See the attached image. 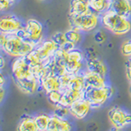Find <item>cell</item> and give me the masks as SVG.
Masks as SVG:
<instances>
[{"label":"cell","instance_id":"obj_1","mask_svg":"<svg viewBox=\"0 0 131 131\" xmlns=\"http://www.w3.org/2000/svg\"><path fill=\"white\" fill-rule=\"evenodd\" d=\"M11 67L12 79L21 92L26 94H34L41 88L40 82L34 75L25 57L15 58Z\"/></svg>","mask_w":131,"mask_h":131},{"label":"cell","instance_id":"obj_2","mask_svg":"<svg viewBox=\"0 0 131 131\" xmlns=\"http://www.w3.org/2000/svg\"><path fill=\"white\" fill-rule=\"evenodd\" d=\"M99 16L100 22L103 28L114 35L121 36L131 31L130 18L118 15L112 10H108Z\"/></svg>","mask_w":131,"mask_h":131},{"label":"cell","instance_id":"obj_3","mask_svg":"<svg viewBox=\"0 0 131 131\" xmlns=\"http://www.w3.org/2000/svg\"><path fill=\"white\" fill-rule=\"evenodd\" d=\"M36 46V43L30 40L20 39L16 34H11L7 35V39L1 48L7 55L17 58L26 57L34 50Z\"/></svg>","mask_w":131,"mask_h":131},{"label":"cell","instance_id":"obj_4","mask_svg":"<svg viewBox=\"0 0 131 131\" xmlns=\"http://www.w3.org/2000/svg\"><path fill=\"white\" fill-rule=\"evenodd\" d=\"M68 20L71 28L75 29L82 33L91 32L96 30L99 24H101L99 15L91 11L83 15H69Z\"/></svg>","mask_w":131,"mask_h":131},{"label":"cell","instance_id":"obj_5","mask_svg":"<svg viewBox=\"0 0 131 131\" xmlns=\"http://www.w3.org/2000/svg\"><path fill=\"white\" fill-rule=\"evenodd\" d=\"M113 89L110 84L102 88H85L84 97L92 106V108H98L104 105L112 96Z\"/></svg>","mask_w":131,"mask_h":131},{"label":"cell","instance_id":"obj_6","mask_svg":"<svg viewBox=\"0 0 131 131\" xmlns=\"http://www.w3.org/2000/svg\"><path fill=\"white\" fill-rule=\"evenodd\" d=\"M85 67L84 52L81 49L74 48L73 50L67 52L66 60V71L69 75H75L82 72Z\"/></svg>","mask_w":131,"mask_h":131},{"label":"cell","instance_id":"obj_7","mask_svg":"<svg viewBox=\"0 0 131 131\" xmlns=\"http://www.w3.org/2000/svg\"><path fill=\"white\" fill-rule=\"evenodd\" d=\"M26 26L19 17L12 14H6L2 16L0 19V30L1 33L7 35L15 34L19 30Z\"/></svg>","mask_w":131,"mask_h":131},{"label":"cell","instance_id":"obj_8","mask_svg":"<svg viewBox=\"0 0 131 131\" xmlns=\"http://www.w3.org/2000/svg\"><path fill=\"white\" fill-rule=\"evenodd\" d=\"M108 118L115 129H121L131 124V114L119 106H114L109 111Z\"/></svg>","mask_w":131,"mask_h":131},{"label":"cell","instance_id":"obj_9","mask_svg":"<svg viewBox=\"0 0 131 131\" xmlns=\"http://www.w3.org/2000/svg\"><path fill=\"white\" fill-rule=\"evenodd\" d=\"M25 30L26 32L27 39L38 45L43 41V27L39 20L35 19H29L26 22Z\"/></svg>","mask_w":131,"mask_h":131},{"label":"cell","instance_id":"obj_10","mask_svg":"<svg viewBox=\"0 0 131 131\" xmlns=\"http://www.w3.org/2000/svg\"><path fill=\"white\" fill-rule=\"evenodd\" d=\"M58 48L59 46L51 38L43 40L42 42L39 43L36 46L35 50L38 52V54L39 55L40 58L42 59L44 64L48 65Z\"/></svg>","mask_w":131,"mask_h":131},{"label":"cell","instance_id":"obj_11","mask_svg":"<svg viewBox=\"0 0 131 131\" xmlns=\"http://www.w3.org/2000/svg\"><path fill=\"white\" fill-rule=\"evenodd\" d=\"M69 109L70 114L73 117H75L77 120H82L87 116L90 110L92 109V106L84 97H82L74 102Z\"/></svg>","mask_w":131,"mask_h":131},{"label":"cell","instance_id":"obj_12","mask_svg":"<svg viewBox=\"0 0 131 131\" xmlns=\"http://www.w3.org/2000/svg\"><path fill=\"white\" fill-rule=\"evenodd\" d=\"M85 81V88H102L108 85L106 77L99 74L84 71H83Z\"/></svg>","mask_w":131,"mask_h":131},{"label":"cell","instance_id":"obj_13","mask_svg":"<svg viewBox=\"0 0 131 131\" xmlns=\"http://www.w3.org/2000/svg\"><path fill=\"white\" fill-rule=\"evenodd\" d=\"M72 125L65 117H61L53 114L51 116L47 131H71Z\"/></svg>","mask_w":131,"mask_h":131},{"label":"cell","instance_id":"obj_14","mask_svg":"<svg viewBox=\"0 0 131 131\" xmlns=\"http://www.w3.org/2000/svg\"><path fill=\"white\" fill-rule=\"evenodd\" d=\"M110 10L127 18H131V0H112Z\"/></svg>","mask_w":131,"mask_h":131},{"label":"cell","instance_id":"obj_15","mask_svg":"<svg viewBox=\"0 0 131 131\" xmlns=\"http://www.w3.org/2000/svg\"><path fill=\"white\" fill-rule=\"evenodd\" d=\"M85 71L94 72L99 75L106 77L107 75V67H106V63L102 61L100 57H96L91 60H87L85 61Z\"/></svg>","mask_w":131,"mask_h":131},{"label":"cell","instance_id":"obj_16","mask_svg":"<svg viewBox=\"0 0 131 131\" xmlns=\"http://www.w3.org/2000/svg\"><path fill=\"white\" fill-rule=\"evenodd\" d=\"M41 88L47 94L52 91L61 90V84L60 77L55 75H48L41 80L40 82Z\"/></svg>","mask_w":131,"mask_h":131},{"label":"cell","instance_id":"obj_17","mask_svg":"<svg viewBox=\"0 0 131 131\" xmlns=\"http://www.w3.org/2000/svg\"><path fill=\"white\" fill-rule=\"evenodd\" d=\"M84 92H78L70 89H67L63 91L62 97H61L59 104L67 106V107H70L75 102L84 97Z\"/></svg>","mask_w":131,"mask_h":131},{"label":"cell","instance_id":"obj_18","mask_svg":"<svg viewBox=\"0 0 131 131\" xmlns=\"http://www.w3.org/2000/svg\"><path fill=\"white\" fill-rule=\"evenodd\" d=\"M90 12L88 0H71L70 3L69 15L78 16L88 13Z\"/></svg>","mask_w":131,"mask_h":131},{"label":"cell","instance_id":"obj_19","mask_svg":"<svg viewBox=\"0 0 131 131\" xmlns=\"http://www.w3.org/2000/svg\"><path fill=\"white\" fill-rule=\"evenodd\" d=\"M88 3L90 11L100 16L110 10L112 0H88Z\"/></svg>","mask_w":131,"mask_h":131},{"label":"cell","instance_id":"obj_20","mask_svg":"<svg viewBox=\"0 0 131 131\" xmlns=\"http://www.w3.org/2000/svg\"><path fill=\"white\" fill-rule=\"evenodd\" d=\"M83 71L79 74H75V75H71L67 89H70L78 92L84 91L85 81H84V76Z\"/></svg>","mask_w":131,"mask_h":131},{"label":"cell","instance_id":"obj_21","mask_svg":"<svg viewBox=\"0 0 131 131\" xmlns=\"http://www.w3.org/2000/svg\"><path fill=\"white\" fill-rule=\"evenodd\" d=\"M17 131H40L35 123V119L31 116H25L20 121Z\"/></svg>","mask_w":131,"mask_h":131},{"label":"cell","instance_id":"obj_22","mask_svg":"<svg viewBox=\"0 0 131 131\" xmlns=\"http://www.w3.org/2000/svg\"><path fill=\"white\" fill-rule=\"evenodd\" d=\"M25 57H26L27 63L30 65V67L31 68L39 67V66H41V65H45L44 62L42 61V59L40 58V57L38 54L37 51L35 50V48L33 51H31L29 54H27Z\"/></svg>","mask_w":131,"mask_h":131},{"label":"cell","instance_id":"obj_23","mask_svg":"<svg viewBox=\"0 0 131 131\" xmlns=\"http://www.w3.org/2000/svg\"><path fill=\"white\" fill-rule=\"evenodd\" d=\"M65 34H66V37H67V41L73 43L75 45L79 44L81 42L82 38H83L82 32L73 28H71L70 30H67L65 32Z\"/></svg>","mask_w":131,"mask_h":131},{"label":"cell","instance_id":"obj_24","mask_svg":"<svg viewBox=\"0 0 131 131\" xmlns=\"http://www.w3.org/2000/svg\"><path fill=\"white\" fill-rule=\"evenodd\" d=\"M51 116L48 114H39L35 116V123L40 131H47L49 122H50Z\"/></svg>","mask_w":131,"mask_h":131},{"label":"cell","instance_id":"obj_25","mask_svg":"<svg viewBox=\"0 0 131 131\" xmlns=\"http://www.w3.org/2000/svg\"><path fill=\"white\" fill-rule=\"evenodd\" d=\"M62 93H63V91H61V90H57V91L50 92L49 93H48L47 95H48L49 102H50L52 104L56 106L60 103L61 97H62Z\"/></svg>","mask_w":131,"mask_h":131},{"label":"cell","instance_id":"obj_26","mask_svg":"<svg viewBox=\"0 0 131 131\" xmlns=\"http://www.w3.org/2000/svg\"><path fill=\"white\" fill-rule=\"evenodd\" d=\"M52 39L58 45L59 48L63 46V45L67 42V37H66V34L62 32H57L52 36Z\"/></svg>","mask_w":131,"mask_h":131},{"label":"cell","instance_id":"obj_27","mask_svg":"<svg viewBox=\"0 0 131 131\" xmlns=\"http://www.w3.org/2000/svg\"><path fill=\"white\" fill-rule=\"evenodd\" d=\"M121 52L123 56L131 57V39H126L122 43L121 47Z\"/></svg>","mask_w":131,"mask_h":131},{"label":"cell","instance_id":"obj_28","mask_svg":"<svg viewBox=\"0 0 131 131\" xmlns=\"http://www.w3.org/2000/svg\"><path fill=\"white\" fill-rule=\"evenodd\" d=\"M54 114L61 117H65L66 116H67L68 114H70V109L69 107H67V106L57 104L55 106Z\"/></svg>","mask_w":131,"mask_h":131},{"label":"cell","instance_id":"obj_29","mask_svg":"<svg viewBox=\"0 0 131 131\" xmlns=\"http://www.w3.org/2000/svg\"><path fill=\"white\" fill-rule=\"evenodd\" d=\"M84 59H85V61L91 60V59L96 58V57H99L98 52L96 51V49L94 48H93V47L87 48L85 50H84Z\"/></svg>","mask_w":131,"mask_h":131},{"label":"cell","instance_id":"obj_30","mask_svg":"<svg viewBox=\"0 0 131 131\" xmlns=\"http://www.w3.org/2000/svg\"><path fill=\"white\" fill-rule=\"evenodd\" d=\"M93 39L97 43L102 44L106 42V35L103 30H97L93 35Z\"/></svg>","mask_w":131,"mask_h":131},{"label":"cell","instance_id":"obj_31","mask_svg":"<svg viewBox=\"0 0 131 131\" xmlns=\"http://www.w3.org/2000/svg\"><path fill=\"white\" fill-rule=\"evenodd\" d=\"M12 5H13V3L10 0H0V10L2 12L9 9V7Z\"/></svg>","mask_w":131,"mask_h":131},{"label":"cell","instance_id":"obj_32","mask_svg":"<svg viewBox=\"0 0 131 131\" xmlns=\"http://www.w3.org/2000/svg\"><path fill=\"white\" fill-rule=\"evenodd\" d=\"M76 48V45L75 44H74L73 43H71V42H69V41H67V43H66L63 46H61L60 47V48L61 49H63L64 51H66L67 52H70V51H71L73 50L74 48Z\"/></svg>","mask_w":131,"mask_h":131},{"label":"cell","instance_id":"obj_33","mask_svg":"<svg viewBox=\"0 0 131 131\" xmlns=\"http://www.w3.org/2000/svg\"><path fill=\"white\" fill-rule=\"evenodd\" d=\"M7 83V80L5 76H4L3 74L1 73V75H0V87H3L4 84Z\"/></svg>","mask_w":131,"mask_h":131},{"label":"cell","instance_id":"obj_34","mask_svg":"<svg viewBox=\"0 0 131 131\" xmlns=\"http://www.w3.org/2000/svg\"><path fill=\"white\" fill-rule=\"evenodd\" d=\"M126 77L131 84V67H126Z\"/></svg>","mask_w":131,"mask_h":131},{"label":"cell","instance_id":"obj_35","mask_svg":"<svg viewBox=\"0 0 131 131\" xmlns=\"http://www.w3.org/2000/svg\"><path fill=\"white\" fill-rule=\"evenodd\" d=\"M4 94H5V90L3 87H0V101H3L4 98Z\"/></svg>","mask_w":131,"mask_h":131},{"label":"cell","instance_id":"obj_36","mask_svg":"<svg viewBox=\"0 0 131 131\" xmlns=\"http://www.w3.org/2000/svg\"><path fill=\"white\" fill-rule=\"evenodd\" d=\"M0 61H1V69H3L6 65V60L4 58L3 56H1V57H0Z\"/></svg>","mask_w":131,"mask_h":131},{"label":"cell","instance_id":"obj_37","mask_svg":"<svg viewBox=\"0 0 131 131\" xmlns=\"http://www.w3.org/2000/svg\"><path fill=\"white\" fill-rule=\"evenodd\" d=\"M126 67H131V57H129L128 61H127V62H126Z\"/></svg>","mask_w":131,"mask_h":131},{"label":"cell","instance_id":"obj_38","mask_svg":"<svg viewBox=\"0 0 131 131\" xmlns=\"http://www.w3.org/2000/svg\"><path fill=\"white\" fill-rule=\"evenodd\" d=\"M10 1H11V2H12V3H15V2L16 1V0H10Z\"/></svg>","mask_w":131,"mask_h":131},{"label":"cell","instance_id":"obj_39","mask_svg":"<svg viewBox=\"0 0 131 131\" xmlns=\"http://www.w3.org/2000/svg\"><path fill=\"white\" fill-rule=\"evenodd\" d=\"M114 131H121L120 129H116V130H114Z\"/></svg>","mask_w":131,"mask_h":131},{"label":"cell","instance_id":"obj_40","mask_svg":"<svg viewBox=\"0 0 131 131\" xmlns=\"http://www.w3.org/2000/svg\"><path fill=\"white\" fill-rule=\"evenodd\" d=\"M130 93H131V84H130Z\"/></svg>","mask_w":131,"mask_h":131},{"label":"cell","instance_id":"obj_41","mask_svg":"<svg viewBox=\"0 0 131 131\" xmlns=\"http://www.w3.org/2000/svg\"><path fill=\"white\" fill-rule=\"evenodd\" d=\"M40 1H45V0H40Z\"/></svg>","mask_w":131,"mask_h":131}]
</instances>
